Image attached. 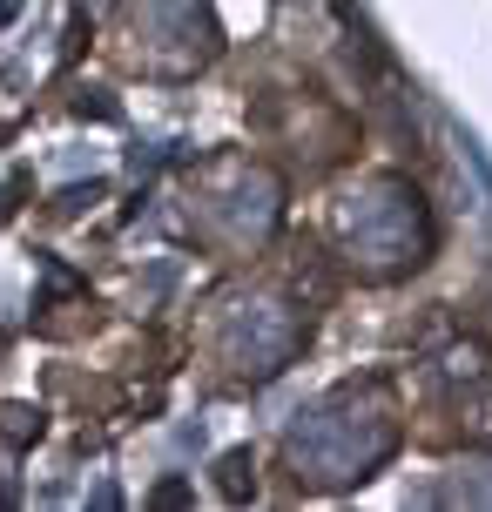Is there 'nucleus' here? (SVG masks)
<instances>
[{"label": "nucleus", "mask_w": 492, "mask_h": 512, "mask_svg": "<svg viewBox=\"0 0 492 512\" xmlns=\"http://www.w3.org/2000/svg\"><path fill=\"white\" fill-rule=\"evenodd\" d=\"M0 438H14V445H27V438H41V411L7 405V411H0Z\"/></svg>", "instance_id": "nucleus-1"}, {"label": "nucleus", "mask_w": 492, "mask_h": 512, "mask_svg": "<svg viewBox=\"0 0 492 512\" xmlns=\"http://www.w3.org/2000/svg\"><path fill=\"white\" fill-rule=\"evenodd\" d=\"M243 472H250V452H230V459H223V499H243V492H250Z\"/></svg>", "instance_id": "nucleus-2"}, {"label": "nucleus", "mask_w": 492, "mask_h": 512, "mask_svg": "<svg viewBox=\"0 0 492 512\" xmlns=\"http://www.w3.org/2000/svg\"><path fill=\"white\" fill-rule=\"evenodd\" d=\"M149 499H156V506H189V486H182V479H162Z\"/></svg>", "instance_id": "nucleus-3"}]
</instances>
